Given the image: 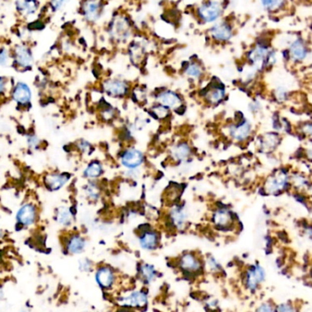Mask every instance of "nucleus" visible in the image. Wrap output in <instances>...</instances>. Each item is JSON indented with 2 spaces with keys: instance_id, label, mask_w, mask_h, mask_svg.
<instances>
[{
  "instance_id": "c9c22d12",
  "label": "nucleus",
  "mask_w": 312,
  "mask_h": 312,
  "mask_svg": "<svg viewBox=\"0 0 312 312\" xmlns=\"http://www.w3.org/2000/svg\"><path fill=\"white\" fill-rule=\"evenodd\" d=\"M26 141L28 147H30L31 150H39V148L42 144V141L40 138L36 135L35 134H29L26 136Z\"/></svg>"
},
{
  "instance_id": "a211bd4d",
  "label": "nucleus",
  "mask_w": 312,
  "mask_h": 312,
  "mask_svg": "<svg viewBox=\"0 0 312 312\" xmlns=\"http://www.w3.org/2000/svg\"><path fill=\"white\" fill-rule=\"evenodd\" d=\"M289 184L288 174L284 171H277L267 179L264 189L267 194H280L291 186Z\"/></svg>"
},
{
  "instance_id": "49530a36",
  "label": "nucleus",
  "mask_w": 312,
  "mask_h": 312,
  "mask_svg": "<svg viewBox=\"0 0 312 312\" xmlns=\"http://www.w3.org/2000/svg\"><path fill=\"white\" fill-rule=\"evenodd\" d=\"M249 108H250V110H251L252 112H257V111H259V109H260V104H259L258 101H254L252 103H250Z\"/></svg>"
},
{
  "instance_id": "ddd939ff",
  "label": "nucleus",
  "mask_w": 312,
  "mask_h": 312,
  "mask_svg": "<svg viewBox=\"0 0 312 312\" xmlns=\"http://www.w3.org/2000/svg\"><path fill=\"white\" fill-rule=\"evenodd\" d=\"M266 271L259 263L250 265L244 272L243 285L249 292H256L260 285L265 281Z\"/></svg>"
},
{
  "instance_id": "2eb2a0df",
  "label": "nucleus",
  "mask_w": 312,
  "mask_h": 312,
  "mask_svg": "<svg viewBox=\"0 0 312 312\" xmlns=\"http://www.w3.org/2000/svg\"><path fill=\"white\" fill-rule=\"evenodd\" d=\"M148 302V293L142 289L127 291L126 294L119 298L120 307L128 308L132 310H142L147 307Z\"/></svg>"
},
{
  "instance_id": "20e7f679",
  "label": "nucleus",
  "mask_w": 312,
  "mask_h": 312,
  "mask_svg": "<svg viewBox=\"0 0 312 312\" xmlns=\"http://www.w3.org/2000/svg\"><path fill=\"white\" fill-rule=\"evenodd\" d=\"M154 100L155 103H158L170 111H174L179 115H183L186 112L183 96L176 90L170 89L158 90L154 95Z\"/></svg>"
},
{
  "instance_id": "b1692460",
  "label": "nucleus",
  "mask_w": 312,
  "mask_h": 312,
  "mask_svg": "<svg viewBox=\"0 0 312 312\" xmlns=\"http://www.w3.org/2000/svg\"><path fill=\"white\" fill-rule=\"evenodd\" d=\"M267 47L258 45L257 47L251 49L248 54V59L250 64L253 66L257 71H261L267 68V59L268 56Z\"/></svg>"
},
{
  "instance_id": "412c9836",
  "label": "nucleus",
  "mask_w": 312,
  "mask_h": 312,
  "mask_svg": "<svg viewBox=\"0 0 312 312\" xmlns=\"http://www.w3.org/2000/svg\"><path fill=\"white\" fill-rule=\"evenodd\" d=\"M71 175L66 172H50L43 177V185L48 192H57L70 182Z\"/></svg>"
},
{
  "instance_id": "aec40b11",
  "label": "nucleus",
  "mask_w": 312,
  "mask_h": 312,
  "mask_svg": "<svg viewBox=\"0 0 312 312\" xmlns=\"http://www.w3.org/2000/svg\"><path fill=\"white\" fill-rule=\"evenodd\" d=\"M227 134L233 141L243 142L247 141L252 134V124L247 119L242 118L229 124Z\"/></svg>"
},
{
  "instance_id": "0eeeda50",
  "label": "nucleus",
  "mask_w": 312,
  "mask_h": 312,
  "mask_svg": "<svg viewBox=\"0 0 312 312\" xmlns=\"http://www.w3.org/2000/svg\"><path fill=\"white\" fill-rule=\"evenodd\" d=\"M236 214L232 212L229 207L218 206L211 215V223L214 228L219 232H229L235 227Z\"/></svg>"
},
{
  "instance_id": "7ed1b4c3",
  "label": "nucleus",
  "mask_w": 312,
  "mask_h": 312,
  "mask_svg": "<svg viewBox=\"0 0 312 312\" xmlns=\"http://www.w3.org/2000/svg\"><path fill=\"white\" fill-rule=\"evenodd\" d=\"M178 269L183 274V277L193 279L199 277L205 269V261L200 255L188 251L182 254L177 262Z\"/></svg>"
},
{
  "instance_id": "f257e3e1",
  "label": "nucleus",
  "mask_w": 312,
  "mask_h": 312,
  "mask_svg": "<svg viewBox=\"0 0 312 312\" xmlns=\"http://www.w3.org/2000/svg\"><path fill=\"white\" fill-rule=\"evenodd\" d=\"M107 35L111 42L117 46L129 45L134 40V28L126 14H115L107 26Z\"/></svg>"
},
{
  "instance_id": "2f4dec72",
  "label": "nucleus",
  "mask_w": 312,
  "mask_h": 312,
  "mask_svg": "<svg viewBox=\"0 0 312 312\" xmlns=\"http://www.w3.org/2000/svg\"><path fill=\"white\" fill-rule=\"evenodd\" d=\"M83 191L89 202L96 203L100 200L101 191L96 180H88V183L83 187Z\"/></svg>"
},
{
  "instance_id": "f3484780",
  "label": "nucleus",
  "mask_w": 312,
  "mask_h": 312,
  "mask_svg": "<svg viewBox=\"0 0 312 312\" xmlns=\"http://www.w3.org/2000/svg\"><path fill=\"white\" fill-rule=\"evenodd\" d=\"M95 280L102 290L110 291L116 286L118 276L112 267L100 265L95 270Z\"/></svg>"
},
{
  "instance_id": "c756f323",
  "label": "nucleus",
  "mask_w": 312,
  "mask_h": 312,
  "mask_svg": "<svg viewBox=\"0 0 312 312\" xmlns=\"http://www.w3.org/2000/svg\"><path fill=\"white\" fill-rule=\"evenodd\" d=\"M138 274H139V277L141 279V282L143 285H150L151 283H153L156 279L158 272L154 267V266L142 262L139 266Z\"/></svg>"
},
{
  "instance_id": "f8f14e48",
  "label": "nucleus",
  "mask_w": 312,
  "mask_h": 312,
  "mask_svg": "<svg viewBox=\"0 0 312 312\" xmlns=\"http://www.w3.org/2000/svg\"><path fill=\"white\" fill-rule=\"evenodd\" d=\"M39 219V208L33 202H26L18 208L16 214V227L20 229L31 227Z\"/></svg>"
},
{
  "instance_id": "c03bdc74",
  "label": "nucleus",
  "mask_w": 312,
  "mask_h": 312,
  "mask_svg": "<svg viewBox=\"0 0 312 312\" xmlns=\"http://www.w3.org/2000/svg\"><path fill=\"white\" fill-rule=\"evenodd\" d=\"M275 96H276V99H277L278 101H285L286 99H287V97H288V91H287V89H285L282 88V87H280V88L277 89H276V91H275Z\"/></svg>"
},
{
  "instance_id": "4c0bfd02",
  "label": "nucleus",
  "mask_w": 312,
  "mask_h": 312,
  "mask_svg": "<svg viewBox=\"0 0 312 312\" xmlns=\"http://www.w3.org/2000/svg\"><path fill=\"white\" fill-rule=\"evenodd\" d=\"M275 312H298V311L293 303L283 302L275 306Z\"/></svg>"
},
{
  "instance_id": "473e14b6",
  "label": "nucleus",
  "mask_w": 312,
  "mask_h": 312,
  "mask_svg": "<svg viewBox=\"0 0 312 312\" xmlns=\"http://www.w3.org/2000/svg\"><path fill=\"white\" fill-rule=\"evenodd\" d=\"M307 56L306 47L301 40L296 41L292 43L289 50V58H292L295 61H301L305 59Z\"/></svg>"
},
{
  "instance_id": "58836bf2",
  "label": "nucleus",
  "mask_w": 312,
  "mask_h": 312,
  "mask_svg": "<svg viewBox=\"0 0 312 312\" xmlns=\"http://www.w3.org/2000/svg\"><path fill=\"white\" fill-rule=\"evenodd\" d=\"M11 88H9V83L6 77L0 76V99L5 98L6 93L10 92Z\"/></svg>"
},
{
  "instance_id": "de8ad7c7",
  "label": "nucleus",
  "mask_w": 312,
  "mask_h": 312,
  "mask_svg": "<svg viewBox=\"0 0 312 312\" xmlns=\"http://www.w3.org/2000/svg\"><path fill=\"white\" fill-rule=\"evenodd\" d=\"M116 312H135L134 310L132 309H128V308H124V307H121L120 310H118Z\"/></svg>"
},
{
  "instance_id": "a878e982",
  "label": "nucleus",
  "mask_w": 312,
  "mask_h": 312,
  "mask_svg": "<svg viewBox=\"0 0 312 312\" xmlns=\"http://www.w3.org/2000/svg\"><path fill=\"white\" fill-rule=\"evenodd\" d=\"M183 73L189 80L197 82L201 81L205 77L206 71L200 61H198L197 59H191L183 65Z\"/></svg>"
},
{
  "instance_id": "393cba45",
  "label": "nucleus",
  "mask_w": 312,
  "mask_h": 312,
  "mask_svg": "<svg viewBox=\"0 0 312 312\" xmlns=\"http://www.w3.org/2000/svg\"><path fill=\"white\" fill-rule=\"evenodd\" d=\"M148 42L144 39H140L139 41H134V39L130 42L128 49L131 60L135 64L140 63L148 52Z\"/></svg>"
},
{
  "instance_id": "5701e85b",
  "label": "nucleus",
  "mask_w": 312,
  "mask_h": 312,
  "mask_svg": "<svg viewBox=\"0 0 312 312\" xmlns=\"http://www.w3.org/2000/svg\"><path fill=\"white\" fill-rule=\"evenodd\" d=\"M77 209L75 206H59L55 212V221L65 228L71 227L76 218Z\"/></svg>"
},
{
  "instance_id": "4468645a",
  "label": "nucleus",
  "mask_w": 312,
  "mask_h": 312,
  "mask_svg": "<svg viewBox=\"0 0 312 312\" xmlns=\"http://www.w3.org/2000/svg\"><path fill=\"white\" fill-rule=\"evenodd\" d=\"M119 162L126 170H139L145 163V155L138 148L128 147L120 153Z\"/></svg>"
},
{
  "instance_id": "79ce46f5",
  "label": "nucleus",
  "mask_w": 312,
  "mask_h": 312,
  "mask_svg": "<svg viewBox=\"0 0 312 312\" xmlns=\"http://www.w3.org/2000/svg\"><path fill=\"white\" fill-rule=\"evenodd\" d=\"M255 312H275V305L271 302H264L256 309Z\"/></svg>"
},
{
  "instance_id": "423d86ee",
  "label": "nucleus",
  "mask_w": 312,
  "mask_h": 312,
  "mask_svg": "<svg viewBox=\"0 0 312 312\" xmlns=\"http://www.w3.org/2000/svg\"><path fill=\"white\" fill-rule=\"evenodd\" d=\"M199 96L203 98L208 105L218 106L221 104L226 97V89L224 83L218 79H213L206 87L199 91Z\"/></svg>"
},
{
  "instance_id": "1a4fd4ad",
  "label": "nucleus",
  "mask_w": 312,
  "mask_h": 312,
  "mask_svg": "<svg viewBox=\"0 0 312 312\" xmlns=\"http://www.w3.org/2000/svg\"><path fill=\"white\" fill-rule=\"evenodd\" d=\"M102 91L113 99L127 98L132 92L130 83L121 78H108L101 83Z\"/></svg>"
},
{
  "instance_id": "3c124183",
  "label": "nucleus",
  "mask_w": 312,
  "mask_h": 312,
  "mask_svg": "<svg viewBox=\"0 0 312 312\" xmlns=\"http://www.w3.org/2000/svg\"><path fill=\"white\" fill-rule=\"evenodd\" d=\"M163 1H169V0H163Z\"/></svg>"
},
{
  "instance_id": "39448f33",
  "label": "nucleus",
  "mask_w": 312,
  "mask_h": 312,
  "mask_svg": "<svg viewBox=\"0 0 312 312\" xmlns=\"http://www.w3.org/2000/svg\"><path fill=\"white\" fill-rule=\"evenodd\" d=\"M137 238L140 248L145 251H154L159 248L161 235L150 223H143L137 227Z\"/></svg>"
},
{
  "instance_id": "bb28decb",
  "label": "nucleus",
  "mask_w": 312,
  "mask_h": 312,
  "mask_svg": "<svg viewBox=\"0 0 312 312\" xmlns=\"http://www.w3.org/2000/svg\"><path fill=\"white\" fill-rule=\"evenodd\" d=\"M193 153V149L188 141H181L176 143L171 149V157L177 163L188 161Z\"/></svg>"
},
{
  "instance_id": "4be33fe9",
  "label": "nucleus",
  "mask_w": 312,
  "mask_h": 312,
  "mask_svg": "<svg viewBox=\"0 0 312 312\" xmlns=\"http://www.w3.org/2000/svg\"><path fill=\"white\" fill-rule=\"evenodd\" d=\"M10 97L18 107L28 108L31 105L32 90L27 83L18 82L12 86Z\"/></svg>"
},
{
  "instance_id": "dca6fc26",
  "label": "nucleus",
  "mask_w": 312,
  "mask_h": 312,
  "mask_svg": "<svg viewBox=\"0 0 312 312\" xmlns=\"http://www.w3.org/2000/svg\"><path fill=\"white\" fill-rule=\"evenodd\" d=\"M12 63L20 71H28L33 66L34 57L30 47L23 44L17 45L11 51Z\"/></svg>"
},
{
  "instance_id": "a19ab883",
  "label": "nucleus",
  "mask_w": 312,
  "mask_h": 312,
  "mask_svg": "<svg viewBox=\"0 0 312 312\" xmlns=\"http://www.w3.org/2000/svg\"><path fill=\"white\" fill-rule=\"evenodd\" d=\"M76 148L81 153H89L91 150V144L88 141H86L84 139H81V140L77 141Z\"/></svg>"
},
{
  "instance_id": "6ab92c4d",
  "label": "nucleus",
  "mask_w": 312,
  "mask_h": 312,
  "mask_svg": "<svg viewBox=\"0 0 312 312\" xmlns=\"http://www.w3.org/2000/svg\"><path fill=\"white\" fill-rule=\"evenodd\" d=\"M188 221V213L184 204L177 203L172 206L167 215V224L173 229L183 230Z\"/></svg>"
},
{
  "instance_id": "7c9ffc66",
  "label": "nucleus",
  "mask_w": 312,
  "mask_h": 312,
  "mask_svg": "<svg viewBox=\"0 0 312 312\" xmlns=\"http://www.w3.org/2000/svg\"><path fill=\"white\" fill-rule=\"evenodd\" d=\"M278 142H279V137L277 135V134H266L265 135L261 137L259 141L260 149L264 153H271L277 148Z\"/></svg>"
},
{
  "instance_id": "8fccbe9b",
  "label": "nucleus",
  "mask_w": 312,
  "mask_h": 312,
  "mask_svg": "<svg viewBox=\"0 0 312 312\" xmlns=\"http://www.w3.org/2000/svg\"><path fill=\"white\" fill-rule=\"evenodd\" d=\"M19 312H32L29 309H22V310H20Z\"/></svg>"
},
{
  "instance_id": "6e6552de",
  "label": "nucleus",
  "mask_w": 312,
  "mask_h": 312,
  "mask_svg": "<svg viewBox=\"0 0 312 312\" xmlns=\"http://www.w3.org/2000/svg\"><path fill=\"white\" fill-rule=\"evenodd\" d=\"M208 38L216 44H225L234 37V27L226 18H221L212 24L207 30Z\"/></svg>"
},
{
  "instance_id": "72a5a7b5",
  "label": "nucleus",
  "mask_w": 312,
  "mask_h": 312,
  "mask_svg": "<svg viewBox=\"0 0 312 312\" xmlns=\"http://www.w3.org/2000/svg\"><path fill=\"white\" fill-rule=\"evenodd\" d=\"M205 267L208 268V270L211 271L212 273L218 274L223 270V267L218 262V259L214 258L211 255L206 257L205 260Z\"/></svg>"
},
{
  "instance_id": "9d476101",
  "label": "nucleus",
  "mask_w": 312,
  "mask_h": 312,
  "mask_svg": "<svg viewBox=\"0 0 312 312\" xmlns=\"http://www.w3.org/2000/svg\"><path fill=\"white\" fill-rule=\"evenodd\" d=\"M105 10L104 0H83L81 14L83 20L89 25L99 23Z\"/></svg>"
},
{
  "instance_id": "9b49d317",
  "label": "nucleus",
  "mask_w": 312,
  "mask_h": 312,
  "mask_svg": "<svg viewBox=\"0 0 312 312\" xmlns=\"http://www.w3.org/2000/svg\"><path fill=\"white\" fill-rule=\"evenodd\" d=\"M87 239L80 232L71 231L61 237V246L67 255L83 254L87 248Z\"/></svg>"
},
{
  "instance_id": "cd10ccee",
  "label": "nucleus",
  "mask_w": 312,
  "mask_h": 312,
  "mask_svg": "<svg viewBox=\"0 0 312 312\" xmlns=\"http://www.w3.org/2000/svg\"><path fill=\"white\" fill-rule=\"evenodd\" d=\"M15 5L17 12L25 18L34 16L40 9V2L38 0H17Z\"/></svg>"
},
{
  "instance_id": "c85d7f7f",
  "label": "nucleus",
  "mask_w": 312,
  "mask_h": 312,
  "mask_svg": "<svg viewBox=\"0 0 312 312\" xmlns=\"http://www.w3.org/2000/svg\"><path fill=\"white\" fill-rule=\"evenodd\" d=\"M104 174V166L99 160H92L83 170V177L87 180H97Z\"/></svg>"
},
{
  "instance_id": "e433bc0d",
  "label": "nucleus",
  "mask_w": 312,
  "mask_h": 312,
  "mask_svg": "<svg viewBox=\"0 0 312 312\" xmlns=\"http://www.w3.org/2000/svg\"><path fill=\"white\" fill-rule=\"evenodd\" d=\"M94 268L93 262L89 259L84 258L79 261V269L83 273H89Z\"/></svg>"
},
{
  "instance_id": "ea45409f",
  "label": "nucleus",
  "mask_w": 312,
  "mask_h": 312,
  "mask_svg": "<svg viewBox=\"0 0 312 312\" xmlns=\"http://www.w3.org/2000/svg\"><path fill=\"white\" fill-rule=\"evenodd\" d=\"M71 0H50L49 1V7L54 12L59 11L63 7L67 6Z\"/></svg>"
},
{
  "instance_id": "f704fd0d",
  "label": "nucleus",
  "mask_w": 312,
  "mask_h": 312,
  "mask_svg": "<svg viewBox=\"0 0 312 312\" xmlns=\"http://www.w3.org/2000/svg\"><path fill=\"white\" fill-rule=\"evenodd\" d=\"M12 63L11 51H9L6 47L0 48V66L6 67Z\"/></svg>"
},
{
  "instance_id": "f03ea898",
  "label": "nucleus",
  "mask_w": 312,
  "mask_h": 312,
  "mask_svg": "<svg viewBox=\"0 0 312 312\" xmlns=\"http://www.w3.org/2000/svg\"><path fill=\"white\" fill-rule=\"evenodd\" d=\"M223 0H204L196 6L194 15L201 23L212 25L223 18Z\"/></svg>"
},
{
  "instance_id": "09e8293b",
  "label": "nucleus",
  "mask_w": 312,
  "mask_h": 312,
  "mask_svg": "<svg viewBox=\"0 0 312 312\" xmlns=\"http://www.w3.org/2000/svg\"><path fill=\"white\" fill-rule=\"evenodd\" d=\"M4 298H5V292L3 288L0 286V302L4 301Z\"/></svg>"
},
{
  "instance_id": "37998d69",
  "label": "nucleus",
  "mask_w": 312,
  "mask_h": 312,
  "mask_svg": "<svg viewBox=\"0 0 312 312\" xmlns=\"http://www.w3.org/2000/svg\"><path fill=\"white\" fill-rule=\"evenodd\" d=\"M261 2L266 8L273 9V8H276L279 5H281L283 0H261Z\"/></svg>"
},
{
  "instance_id": "a18cd8bd",
  "label": "nucleus",
  "mask_w": 312,
  "mask_h": 312,
  "mask_svg": "<svg viewBox=\"0 0 312 312\" xmlns=\"http://www.w3.org/2000/svg\"><path fill=\"white\" fill-rule=\"evenodd\" d=\"M302 133L305 134V135L310 136L311 138H312V123H308L305 124L302 127Z\"/></svg>"
}]
</instances>
